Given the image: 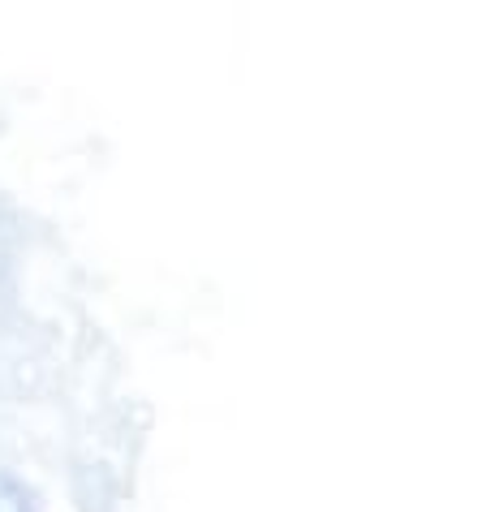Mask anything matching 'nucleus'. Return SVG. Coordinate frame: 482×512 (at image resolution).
Returning a JSON list of instances; mask_svg holds the SVG:
<instances>
[{"label": "nucleus", "instance_id": "1", "mask_svg": "<svg viewBox=\"0 0 482 512\" xmlns=\"http://www.w3.org/2000/svg\"><path fill=\"white\" fill-rule=\"evenodd\" d=\"M0 512H31V495L9 474H0Z\"/></svg>", "mask_w": 482, "mask_h": 512}]
</instances>
